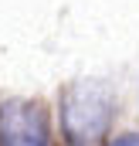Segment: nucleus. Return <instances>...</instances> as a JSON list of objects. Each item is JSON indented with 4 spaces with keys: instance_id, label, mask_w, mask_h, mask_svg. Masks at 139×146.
I'll return each instance as SVG.
<instances>
[{
    "instance_id": "obj_1",
    "label": "nucleus",
    "mask_w": 139,
    "mask_h": 146,
    "mask_svg": "<svg viewBox=\"0 0 139 146\" xmlns=\"http://www.w3.org/2000/svg\"><path fill=\"white\" fill-rule=\"evenodd\" d=\"M112 122V95L105 85L78 82L61 95V126L68 146H95Z\"/></svg>"
},
{
    "instance_id": "obj_3",
    "label": "nucleus",
    "mask_w": 139,
    "mask_h": 146,
    "mask_svg": "<svg viewBox=\"0 0 139 146\" xmlns=\"http://www.w3.org/2000/svg\"><path fill=\"white\" fill-rule=\"evenodd\" d=\"M112 146H139V133H126V136H119Z\"/></svg>"
},
{
    "instance_id": "obj_2",
    "label": "nucleus",
    "mask_w": 139,
    "mask_h": 146,
    "mask_svg": "<svg viewBox=\"0 0 139 146\" xmlns=\"http://www.w3.org/2000/svg\"><path fill=\"white\" fill-rule=\"evenodd\" d=\"M0 146H48V109L34 99L0 106Z\"/></svg>"
}]
</instances>
